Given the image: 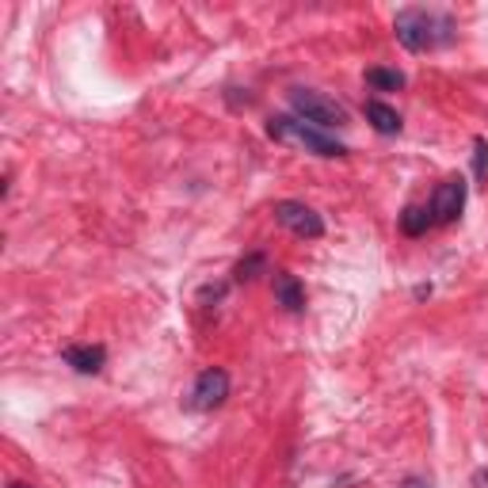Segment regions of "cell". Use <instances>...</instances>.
<instances>
[{"label":"cell","instance_id":"6da1fadb","mask_svg":"<svg viewBox=\"0 0 488 488\" xmlns=\"http://www.w3.org/2000/svg\"><path fill=\"white\" fill-rule=\"evenodd\" d=\"M393 31H397V43L412 53H424V50H439L446 43H455V20L446 12H431V8H405L397 12L393 20Z\"/></svg>","mask_w":488,"mask_h":488},{"label":"cell","instance_id":"7a4b0ae2","mask_svg":"<svg viewBox=\"0 0 488 488\" xmlns=\"http://www.w3.org/2000/svg\"><path fill=\"white\" fill-rule=\"evenodd\" d=\"M267 134L282 141V146H291V149H305V153H313V157H348V146H340L336 138H329L324 130H317V126H310L305 119L298 115H275V119H267Z\"/></svg>","mask_w":488,"mask_h":488},{"label":"cell","instance_id":"3957f363","mask_svg":"<svg viewBox=\"0 0 488 488\" xmlns=\"http://www.w3.org/2000/svg\"><path fill=\"white\" fill-rule=\"evenodd\" d=\"M291 107L298 111V119H305L317 130H329V126H348V111L329 100L324 92H313V88H294L291 92Z\"/></svg>","mask_w":488,"mask_h":488},{"label":"cell","instance_id":"277c9868","mask_svg":"<svg viewBox=\"0 0 488 488\" xmlns=\"http://www.w3.org/2000/svg\"><path fill=\"white\" fill-rule=\"evenodd\" d=\"M275 222H279L282 229H291L294 237H301V241L324 237L321 214H317L313 206H305V203H294V198H282V203H275Z\"/></svg>","mask_w":488,"mask_h":488},{"label":"cell","instance_id":"5b68a950","mask_svg":"<svg viewBox=\"0 0 488 488\" xmlns=\"http://www.w3.org/2000/svg\"><path fill=\"white\" fill-rule=\"evenodd\" d=\"M462 210H465V179L462 176H450V179H443V184L435 187V195H431V206H427L431 225L458 222Z\"/></svg>","mask_w":488,"mask_h":488},{"label":"cell","instance_id":"8992f818","mask_svg":"<svg viewBox=\"0 0 488 488\" xmlns=\"http://www.w3.org/2000/svg\"><path fill=\"white\" fill-rule=\"evenodd\" d=\"M225 397H229V374L222 367H210V370H203L195 378L187 405L195 412H214L218 405H225Z\"/></svg>","mask_w":488,"mask_h":488},{"label":"cell","instance_id":"52a82bcc","mask_svg":"<svg viewBox=\"0 0 488 488\" xmlns=\"http://www.w3.org/2000/svg\"><path fill=\"white\" fill-rule=\"evenodd\" d=\"M62 359H65V367H73L77 374H100L107 363V351L100 343H73V348L62 351Z\"/></svg>","mask_w":488,"mask_h":488},{"label":"cell","instance_id":"ba28073f","mask_svg":"<svg viewBox=\"0 0 488 488\" xmlns=\"http://www.w3.org/2000/svg\"><path fill=\"white\" fill-rule=\"evenodd\" d=\"M275 301L282 305L286 313H301L305 310V291H301V282L291 275V271H275Z\"/></svg>","mask_w":488,"mask_h":488},{"label":"cell","instance_id":"9c48e42d","mask_svg":"<svg viewBox=\"0 0 488 488\" xmlns=\"http://www.w3.org/2000/svg\"><path fill=\"white\" fill-rule=\"evenodd\" d=\"M363 115H367V122L374 126L378 134H386V138H393V134H401V115L393 111V107H386L382 100H370L367 107H363Z\"/></svg>","mask_w":488,"mask_h":488},{"label":"cell","instance_id":"30bf717a","mask_svg":"<svg viewBox=\"0 0 488 488\" xmlns=\"http://www.w3.org/2000/svg\"><path fill=\"white\" fill-rule=\"evenodd\" d=\"M367 84L374 88V92H401V88L408 84L401 69H367Z\"/></svg>","mask_w":488,"mask_h":488},{"label":"cell","instance_id":"8fae6325","mask_svg":"<svg viewBox=\"0 0 488 488\" xmlns=\"http://www.w3.org/2000/svg\"><path fill=\"white\" fill-rule=\"evenodd\" d=\"M431 229V214L427 206H405L401 214V233H408V237H420V233Z\"/></svg>","mask_w":488,"mask_h":488},{"label":"cell","instance_id":"7c38bea8","mask_svg":"<svg viewBox=\"0 0 488 488\" xmlns=\"http://www.w3.org/2000/svg\"><path fill=\"white\" fill-rule=\"evenodd\" d=\"M267 271V256L263 252H252V256H244L241 263H237V271H233V275H237V282H252L256 275H263Z\"/></svg>","mask_w":488,"mask_h":488},{"label":"cell","instance_id":"4fadbf2b","mask_svg":"<svg viewBox=\"0 0 488 488\" xmlns=\"http://www.w3.org/2000/svg\"><path fill=\"white\" fill-rule=\"evenodd\" d=\"M474 176L477 179L488 176V141L484 138H474Z\"/></svg>","mask_w":488,"mask_h":488},{"label":"cell","instance_id":"5bb4252c","mask_svg":"<svg viewBox=\"0 0 488 488\" xmlns=\"http://www.w3.org/2000/svg\"><path fill=\"white\" fill-rule=\"evenodd\" d=\"M474 488H488V469H477L474 474Z\"/></svg>","mask_w":488,"mask_h":488},{"label":"cell","instance_id":"9a60e30c","mask_svg":"<svg viewBox=\"0 0 488 488\" xmlns=\"http://www.w3.org/2000/svg\"><path fill=\"white\" fill-rule=\"evenodd\" d=\"M401 488H431V484H424V481H416V477H408Z\"/></svg>","mask_w":488,"mask_h":488},{"label":"cell","instance_id":"2e32d148","mask_svg":"<svg viewBox=\"0 0 488 488\" xmlns=\"http://www.w3.org/2000/svg\"><path fill=\"white\" fill-rule=\"evenodd\" d=\"M12 488H27V484H12Z\"/></svg>","mask_w":488,"mask_h":488}]
</instances>
